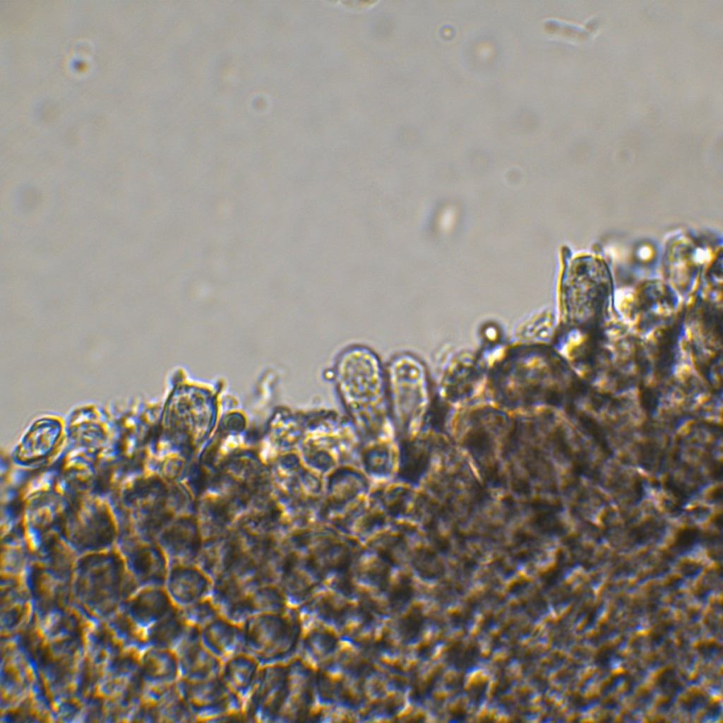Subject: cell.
<instances>
[{
    "label": "cell",
    "instance_id": "ba28073f",
    "mask_svg": "<svg viewBox=\"0 0 723 723\" xmlns=\"http://www.w3.org/2000/svg\"><path fill=\"white\" fill-rule=\"evenodd\" d=\"M147 717L161 722H197L176 684L163 688H145Z\"/></svg>",
    "mask_w": 723,
    "mask_h": 723
},
{
    "label": "cell",
    "instance_id": "3957f363",
    "mask_svg": "<svg viewBox=\"0 0 723 723\" xmlns=\"http://www.w3.org/2000/svg\"><path fill=\"white\" fill-rule=\"evenodd\" d=\"M288 663L262 667L256 683L244 703L246 722H277L288 681Z\"/></svg>",
    "mask_w": 723,
    "mask_h": 723
},
{
    "label": "cell",
    "instance_id": "6da1fadb",
    "mask_svg": "<svg viewBox=\"0 0 723 723\" xmlns=\"http://www.w3.org/2000/svg\"><path fill=\"white\" fill-rule=\"evenodd\" d=\"M290 606L252 616L241 623L243 652L256 658L262 667L292 661L297 624Z\"/></svg>",
    "mask_w": 723,
    "mask_h": 723
},
{
    "label": "cell",
    "instance_id": "4fadbf2b",
    "mask_svg": "<svg viewBox=\"0 0 723 723\" xmlns=\"http://www.w3.org/2000/svg\"><path fill=\"white\" fill-rule=\"evenodd\" d=\"M179 610L189 624L198 628H203L221 615L210 597Z\"/></svg>",
    "mask_w": 723,
    "mask_h": 723
},
{
    "label": "cell",
    "instance_id": "9c48e42d",
    "mask_svg": "<svg viewBox=\"0 0 723 723\" xmlns=\"http://www.w3.org/2000/svg\"><path fill=\"white\" fill-rule=\"evenodd\" d=\"M200 633L203 645L222 662L243 652L241 624L222 615L200 628Z\"/></svg>",
    "mask_w": 723,
    "mask_h": 723
},
{
    "label": "cell",
    "instance_id": "7c38bea8",
    "mask_svg": "<svg viewBox=\"0 0 723 723\" xmlns=\"http://www.w3.org/2000/svg\"><path fill=\"white\" fill-rule=\"evenodd\" d=\"M191 625L184 618L179 609L145 631L148 647H158L173 651L185 638Z\"/></svg>",
    "mask_w": 723,
    "mask_h": 723
},
{
    "label": "cell",
    "instance_id": "8992f818",
    "mask_svg": "<svg viewBox=\"0 0 723 723\" xmlns=\"http://www.w3.org/2000/svg\"><path fill=\"white\" fill-rule=\"evenodd\" d=\"M174 652L178 658L180 679L198 681L220 676L222 661L203 645L200 628L191 626Z\"/></svg>",
    "mask_w": 723,
    "mask_h": 723
},
{
    "label": "cell",
    "instance_id": "277c9868",
    "mask_svg": "<svg viewBox=\"0 0 723 723\" xmlns=\"http://www.w3.org/2000/svg\"><path fill=\"white\" fill-rule=\"evenodd\" d=\"M338 365V386L349 410H384L383 378L372 354L367 352L364 367Z\"/></svg>",
    "mask_w": 723,
    "mask_h": 723
},
{
    "label": "cell",
    "instance_id": "7a4b0ae2",
    "mask_svg": "<svg viewBox=\"0 0 723 723\" xmlns=\"http://www.w3.org/2000/svg\"><path fill=\"white\" fill-rule=\"evenodd\" d=\"M176 686L197 722H214L223 715L243 712V701L220 676L198 681L179 679Z\"/></svg>",
    "mask_w": 723,
    "mask_h": 723
},
{
    "label": "cell",
    "instance_id": "8fae6325",
    "mask_svg": "<svg viewBox=\"0 0 723 723\" xmlns=\"http://www.w3.org/2000/svg\"><path fill=\"white\" fill-rule=\"evenodd\" d=\"M145 686L163 688L175 685L180 679L179 667L174 651L149 647L143 657Z\"/></svg>",
    "mask_w": 723,
    "mask_h": 723
},
{
    "label": "cell",
    "instance_id": "52a82bcc",
    "mask_svg": "<svg viewBox=\"0 0 723 723\" xmlns=\"http://www.w3.org/2000/svg\"><path fill=\"white\" fill-rule=\"evenodd\" d=\"M211 578L199 566L177 564L169 569L164 588L174 604L182 609L210 597Z\"/></svg>",
    "mask_w": 723,
    "mask_h": 723
},
{
    "label": "cell",
    "instance_id": "30bf717a",
    "mask_svg": "<svg viewBox=\"0 0 723 723\" xmlns=\"http://www.w3.org/2000/svg\"><path fill=\"white\" fill-rule=\"evenodd\" d=\"M261 668L256 658L241 652L222 662L220 676L244 703L256 683Z\"/></svg>",
    "mask_w": 723,
    "mask_h": 723
},
{
    "label": "cell",
    "instance_id": "5b68a950",
    "mask_svg": "<svg viewBox=\"0 0 723 723\" xmlns=\"http://www.w3.org/2000/svg\"><path fill=\"white\" fill-rule=\"evenodd\" d=\"M289 605L275 583L256 585L219 609L220 614L241 624L248 619L264 613L282 610Z\"/></svg>",
    "mask_w": 723,
    "mask_h": 723
}]
</instances>
